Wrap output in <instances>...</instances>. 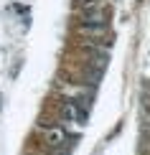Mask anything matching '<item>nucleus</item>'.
Segmentation results:
<instances>
[{
	"mask_svg": "<svg viewBox=\"0 0 150 155\" xmlns=\"http://www.w3.org/2000/svg\"><path fill=\"white\" fill-rule=\"evenodd\" d=\"M46 145L56 155H69L71 147H74V137L66 135L61 127H48V130H46Z\"/></svg>",
	"mask_w": 150,
	"mask_h": 155,
	"instance_id": "f257e3e1",
	"label": "nucleus"
},
{
	"mask_svg": "<svg viewBox=\"0 0 150 155\" xmlns=\"http://www.w3.org/2000/svg\"><path fill=\"white\" fill-rule=\"evenodd\" d=\"M61 114H64V120H69V122H76V125H84L89 117V104H79V99H74V102H66L61 109Z\"/></svg>",
	"mask_w": 150,
	"mask_h": 155,
	"instance_id": "f03ea898",
	"label": "nucleus"
},
{
	"mask_svg": "<svg viewBox=\"0 0 150 155\" xmlns=\"http://www.w3.org/2000/svg\"><path fill=\"white\" fill-rule=\"evenodd\" d=\"M84 51H87L89 64H92L94 69H104V66H107V61H109L107 51H99V46H89V48H84Z\"/></svg>",
	"mask_w": 150,
	"mask_h": 155,
	"instance_id": "7ed1b4c3",
	"label": "nucleus"
},
{
	"mask_svg": "<svg viewBox=\"0 0 150 155\" xmlns=\"http://www.w3.org/2000/svg\"><path fill=\"white\" fill-rule=\"evenodd\" d=\"M94 3H99V0H76L79 8H87V5H94Z\"/></svg>",
	"mask_w": 150,
	"mask_h": 155,
	"instance_id": "20e7f679",
	"label": "nucleus"
}]
</instances>
